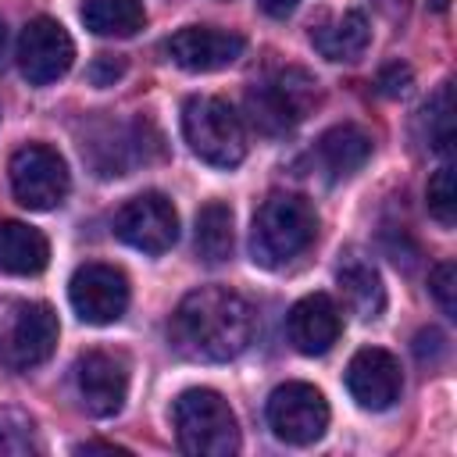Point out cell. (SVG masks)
Wrapping results in <instances>:
<instances>
[{
    "mask_svg": "<svg viewBox=\"0 0 457 457\" xmlns=\"http://www.w3.org/2000/svg\"><path fill=\"white\" fill-rule=\"evenodd\" d=\"M232 211L228 204L221 200H211L200 207L196 214V253L207 261V264H221L228 253H232Z\"/></svg>",
    "mask_w": 457,
    "mask_h": 457,
    "instance_id": "obj_22",
    "label": "cell"
},
{
    "mask_svg": "<svg viewBox=\"0 0 457 457\" xmlns=\"http://www.w3.org/2000/svg\"><path fill=\"white\" fill-rule=\"evenodd\" d=\"M61 325L50 303L7 300L0 303V364L11 371H29L43 364L57 346Z\"/></svg>",
    "mask_w": 457,
    "mask_h": 457,
    "instance_id": "obj_5",
    "label": "cell"
},
{
    "mask_svg": "<svg viewBox=\"0 0 457 457\" xmlns=\"http://www.w3.org/2000/svg\"><path fill=\"white\" fill-rule=\"evenodd\" d=\"M318 236V211L300 193H271L250 228V253L261 268H286Z\"/></svg>",
    "mask_w": 457,
    "mask_h": 457,
    "instance_id": "obj_2",
    "label": "cell"
},
{
    "mask_svg": "<svg viewBox=\"0 0 457 457\" xmlns=\"http://www.w3.org/2000/svg\"><path fill=\"white\" fill-rule=\"evenodd\" d=\"M268 425L289 446H311L328 428V403L311 382H286L268 396Z\"/></svg>",
    "mask_w": 457,
    "mask_h": 457,
    "instance_id": "obj_8",
    "label": "cell"
},
{
    "mask_svg": "<svg viewBox=\"0 0 457 457\" xmlns=\"http://www.w3.org/2000/svg\"><path fill=\"white\" fill-rule=\"evenodd\" d=\"M371 157V136L357 125H332L314 143V161L328 179H350Z\"/></svg>",
    "mask_w": 457,
    "mask_h": 457,
    "instance_id": "obj_18",
    "label": "cell"
},
{
    "mask_svg": "<svg viewBox=\"0 0 457 457\" xmlns=\"http://www.w3.org/2000/svg\"><path fill=\"white\" fill-rule=\"evenodd\" d=\"M150 125L146 121H132V125H107L104 132L89 136V143H82V157L96 168V175L111 179V175H125L136 161H146V143L143 132Z\"/></svg>",
    "mask_w": 457,
    "mask_h": 457,
    "instance_id": "obj_16",
    "label": "cell"
},
{
    "mask_svg": "<svg viewBox=\"0 0 457 457\" xmlns=\"http://www.w3.org/2000/svg\"><path fill=\"white\" fill-rule=\"evenodd\" d=\"M339 307L328 293H311L303 300H296L286 314V336L293 343L296 353L303 357H321L332 350V343L339 339Z\"/></svg>",
    "mask_w": 457,
    "mask_h": 457,
    "instance_id": "obj_15",
    "label": "cell"
},
{
    "mask_svg": "<svg viewBox=\"0 0 457 457\" xmlns=\"http://www.w3.org/2000/svg\"><path fill=\"white\" fill-rule=\"evenodd\" d=\"M418 121H421L425 146L446 154L450 143H453V89H450V82H443V86L425 100Z\"/></svg>",
    "mask_w": 457,
    "mask_h": 457,
    "instance_id": "obj_23",
    "label": "cell"
},
{
    "mask_svg": "<svg viewBox=\"0 0 457 457\" xmlns=\"http://www.w3.org/2000/svg\"><path fill=\"white\" fill-rule=\"evenodd\" d=\"M121 75H125V57H118V54H100L89 64V82L93 86H114Z\"/></svg>",
    "mask_w": 457,
    "mask_h": 457,
    "instance_id": "obj_27",
    "label": "cell"
},
{
    "mask_svg": "<svg viewBox=\"0 0 457 457\" xmlns=\"http://www.w3.org/2000/svg\"><path fill=\"white\" fill-rule=\"evenodd\" d=\"M428 289L436 296V303L443 307L446 318H457V268L453 261H439L428 275Z\"/></svg>",
    "mask_w": 457,
    "mask_h": 457,
    "instance_id": "obj_26",
    "label": "cell"
},
{
    "mask_svg": "<svg viewBox=\"0 0 457 457\" xmlns=\"http://www.w3.org/2000/svg\"><path fill=\"white\" fill-rule=\"evenodd\" d=\"M4 50H7V25H4V18H0V61H4Z\"/></svg>",
    "mask_w": 457,
    "mask_h": 457,
    "instance_id": "obj_32",
    "label": "cell"
},
{
    "mask_svg": "<svg viewBox=\"0 0 457 457\" xmlns=\"http://www.w3.org/2000/svg\"><path fill=\"white\" fill-rule=\"evenodd\" d=\"M114 236L143 253H164L179 239V214L164 193H139L114 214Z\"/></svg>",
    "mask_w": 457,
    "mask_h": 457,
    "instance_id": "obj_9",
    "label": "cell"
},
{
    "mask_svg": "<svg viewBox=\"0 0 457 457\" xmlns=\"http://www.w3.org/2000/svg\"><path fill=\"white\" fill-rule=\"evenodd\" d=\"M375 86H378V93H382V96H403V93H407V86H411V68H407V64H400V61H393V64H386V68L378 71Z\"/></svg>",
    "mask_w": 457,
    "mask_h": 457,
    "instance_id": "obj_28",
    "label": "cell"
},
{
    "mask_svg": "<svg viewBox=\"0 0 457 457\" xmlns=\"http://www.w3.org/2000/svg\"><path fill=\"white\" fill-rule=\"evenodd\" d=\"M75 386L93 418H111L121 411L125 393H129V368L118 353L107 350H89L75 364Z\"/></svg>",
    "mask_w": 457,
    "mask_h": 457,
    "instance_id": "obj_14",
    "label": "cell"
},
{
    "mask_svg": "<svg viewBox=\"0 0 457 457\" xmlns=\"http://www.w3.org/2000/svg\"><path fill=\"white\" fill-rule=\"evenodd\" d=\"M296 4H300V0H261V7H264L271 18H286V14H293Z\"/></svg>",
    "mask_w": 457,
    "mask_h": 457,
    "instance_id": "obj_30",
    "label": "cell"
},
{
    "mask_svg": "<svg viewBox=\"0 0 457 457\" xmlns=\"http://www.w3.org/2000/svg\"><path fill=\"white\" fill-rule=\"evenodd\" d=\"M96 450L100 453H129L125 446H114V443H79L75 446V453H96Z\"/></svg>",
    "mask_w": 457,
    "mask_h": 457,
    "instance_id": "obj_31",
    "label": "cell"
},
{
    "mask_svg": "<svg viewBox=\"0 0 457 457\" xmlns=\"http://www.w3.org/2000/svg\"><path fill=\"white\" fill-rule=\"evenodd\" d=\"M257 332L253 303L228 286H200L186 293L168 321L171 346L200 364L239 357Z\"/></svg>",
    "mask_w": 457,
    "mask_h": 457,
    "instance_id": "obj_1",
    "label": "cell"
},
{
    "mask_svg": "<svg viewBox=\"0 0 457 457\" xmlns=\"http://www.w3.org/2000/svg\"><path fill=\"white\" fill-rule=\"evenodd\" d=\"M400 361L382 346H364L346 364V393L364 411H389L400 400Z\"/></svg>",
    "mask_w": 457,
    "mask_h": 457,
    "instance_id": "obj_12",
    "label": "cell"
},
{
    "mask_svg": "<svg viewBox=\"0 0 457 457\" xmlns=\"http://www.w3.org/2000/svg\"><path fill=\"white\" fill-rule=\"evenodd\" d=\"M246 39L214 25H186L164 39V54L186 71H218L243 57Z\"/></svg>",
    "mask_w": 457,
    "mask_h": 457,
    "instance_id": "obj_13",
    "label": "cell"
},
{
    "mask_svg": "<svg viewBox=\"0 0 457 457\" xmlns=\"http://www.w3.org/2000/svg\"><path fill=\"white\" fill-rule=\"evenodd\" d=\"M314 100H318V82L311 71L278 68L246 93V111L253 129H261L264 136H286L311 114Z\"/></svg>",
    "mask_w": 457,
    "mask_h": 457,
    "instance_id": "obj_6",
    "label": "cell"
},
{
    "mask_svg": "<svg viewBox=\"0 0 457 457\" xmlns=\"http://www.w3.org/2000/svg\"><path fill=\"white\" fill-rule=\"evenodd\" d=\"M18 68L32 86H50L57 82L71 61H75V43L68 36V29L54 18H32L21 36H18Z\"/></svg>",
    "mask_w": 457,
    "mask_h": 457,
    "instance_id": "obj_10",
    "label": "cell"
},
{
    "mask_svg": "<svg viewBox=\"0 0 457 457\" xmlns=\"http://www.w3.org/2000/svg\"><path fill=\"white\" fill-rule=\"evenodd\" d=\"M50 264V243L25 221H0V271L39 275Z\"/></svg>",
    "mask_w": 457,
    "mask_h": 457,
    "instance_id": "obj_19",
    "label": "cell"
},
{
    "mask_svg": "<svg viewBox=\"0 0 457 457\" xmlns=\"http://www.w3.org/2000/svg\"><path fill=\"white\" fill-rule=\"evenodd\" d=\"M82 21L96 36H136L146 25L143 0H82Z\"/></svg>",
    "mask_w": 457,
    "mask_h": 457,
    "instance_id": "obj_21",
    "label": "cell"
},
{
    "mask_svg": "<svg viewBox=\"0 0 457 457\" xmlns=\"http://www.w3.org/2000/svg\"><path fill=\"white\" fill-rule=\"evenodd\" d=\"M425 200H428V214L443 228H453V221H457V189H453V168L450 164L436 168V175L428 179Z\"/></svg>",
    "mask_w": 457,
    "mask_h": 457,
    "instance_id": "obj_24",
    "label": "cell"
},
{
    "mask_svg": "<svg viewBox=\"0 0 457 457\" xmlns=\"http://www.w3.org/2000/svg\"><path fill=\"white\" fill-rule=\"evenodd\" d=\"M68 300L86 325H111L129 307V278L114 264H82L68 282Z\"/></svg>",
    "mask_w": 457,
    "mask_h": 457,
    "instance_id": "obj_11",
    "label": "cell"
},
{
    "mask_svg": "<svg viewBox=\"0 0 457 457\" xmlns=\"http://www.w3.org/2000/svg\"><path fill=\"white\" fill-rule=\"evenodd\" d=\"M443 350H446V339H443V332H436V328H425V332H418V339H414V353H418L421 361H436Z\"/></svg>",
    "mask_w": 457,
    "mask_h": 457,
    "instance_id": "obj_29",
    "label": "cell"
},
{
    "mask_svg": "<svg viewBox=\"0 0 457 457\" xmlns=\"http://www.w3.org/2000/svg\"><path fill=\"white\" fill-rule=\"evenodd\" d=\"M339 293L346 300V307L364 318V321H375L382 311H386V286H382V275L361 261V257H350L346 264H339Z\"/></svg>",
    "mask_w": 457,
    "mask_h": 457,
    "instance_id": "obj_20",
    "label": "cell"
},
{
    "mask_svg": "<svg viewBox=\"0 0 457 457\" xmlns=\"http://www.w3.org/2000/svg\"><path fill=\"white\" fill-rule=\"evenodd\" d=\"M182 136L204 164L236 168L246 157L243 118L221 96H189L182 107Z\"/></svg>",
    "mask_w": 457,
    "mask_h": 457,
    "instance_id": "obj_4",
    "label": "cell"
},
{
    "mask_svg": "<svg viewBox=\"0 0 457 457\" xmlns=\"http://www.w3.org/2000/svg\"><path fill=\"white\" fill-rule=\"evenodd\" d=\"M436 7H446V0H436Z\"/></svg>",
    "mask_w": 457,
    "mask_h": 457,
    "instance_id": "obj_33",
    "label": "cell"
},
{
    "mask_svg": "<svg viewBox=\"0 0 457 457\" xmlns=\"http://www.w3.org/2000/svg\"><path fill=\"white\" fill-rule=\"evenodd\" d=\"M7 175H11L14 200L29 211H54L57 204H64L68 186H71L64 157L46 143H29L14 150Z\"/></svg>",
    "mask_w": 457,
    "mask_h": 457,
    "instance_id": "obj_7",
    "label": "cell"
},
{
    "mask_svg": "<svg viewBox=\"0 0 457 457\" xmlns=\"http://www.w3.org/2000/svg\"><path fill=\"white\" fill-rule=\"evenodd\" d=\"M36 439H32V421L21 411L0 407V457H21L32 453Z\"/></svg>",
    "mask_w": 457,
    "mask_h": 457,
    "instance_id": "obj_25",
    "label": "cell"
},
{
    "mask_svg": "<svg viewBox=\"0 0 457 457\" xmlns=\"http://www.w3.org/2000/svg\"><path fill=\"white\" fill-rule=\"evenodd\" d=\"M171 425L182 453L193 457H228L239 450V425L232 407L214 389H186L171 403Z\"/></svg>",
    "mask_w": 457,
    "mask_h": 457,
    "instance_id": "obj_3",
    "label": "cell"
},
{
    "mask_svg": "<svg viewBox=\"0 0 457 457\" xmlns=\"http://www.w3.org/2000/svg\"><path fill=\"white\" fill-rule=\"evenodd\" d=\"M311 43L325 61H357L371 43V29L361 11H339L311 25Z\"/></svg>",
    "mask_w": 457,
    "mask_h": 457,
    "instance_id": "obj_17",
    "label": "cell"
}]
</instances>
